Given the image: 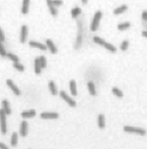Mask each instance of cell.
Wrapping results in <instances>:
<instances>
[{"instance_id": "cell-1", "label": "cell", "mask_w": 147, "mask_h": 149, "mask_svg": "<svg viewBox=\"0 0 147 149\" xmlns=\"http://www.w3.org/2000/svg\"><path fill=\"white\" fill-rule=\"evenodd\" d=\"M101 17H102V12L101 11H98L95 12L94 17H93V20H92V24H91V31L92 32H95L99 25H100V20H101Z\"/></svg>"}, {"instance_id": "cell-2", "label": "cell", "mask_w": 147, "mask_h": 149, "mask_svg": "<svg viewBox=\"0 0 147 149\" xmlns=\"http://www.w3.org/2000/svg\"><path fill=\"white\" fill-rule=\"evenodd\" d=\"M6 112L4 109H0V130L1 134L7 133V125H6Z\"/></svg>"}, {"instance_id": "cell-3", "label": "cell", "mask_w": 147, "mask_h": 149, "mask_svg": "<svg viewBox=\"0 0 147 149\" xmlns=\"http://www.w3.org/2000/svg\"><path fill=\"white\" fill-rule=\"evenodd\" d=\"M124 132L126 133H133V134H138V135H146V130L144 128H139V127H132V126H125L124 127Z\"/></svg>"}, {"instance_id": "cell-4", "label": "cell", "mask_w": 147, "mask_h": 149, "mask_svg": "<svg viewBox=\"0 0 147 149\" xmlns=\"http://www.w3.org/2000/svg\"><path fill=\"white\" fill-rule=\"evenodd\" d=\"M6 85L10 87V89H11V91L14 93V95H15V96H19V95L21 94L20 89H19V88L15 86V83H14V82H13L11 79H7V80H6Z\"/></svg>"}, {"instance_id": "cell-5", "label": "cell", "mask_w": 147, "mask_h": 149, "mask_svg": "<svg viewBox=\"0 0 147 149\" xmlns=\"http://www.w3.org/2000/svg\"><path fill=\"white\" fill-rule=\"evenodd\" d=\"M60 96H61V99H63V100H65V101H66L71 107H75V106H77V102H75V101H74L70 95H67V93H66V92L61 91V92H60Z\"/></svg>"}, {"instance_id": "cell-6", "label": "cell", "mask_w": 147, "mask_h": 149, "mask_svg": "<svg viewBox=\"0 0 147 149\" xmlns=\"http://www.w3.org/2000/svg\"><path fill=\"white\" fill-rule=\"evenodd\" d=\"M27 35H28V27L26 25L21 26V32H20V42L25 44L27 40Z\"/></svg>"}, {"instance_id": "cell-7", "label": "cell", "mask_w": 147, "mask_h": 149, "mask_svg": "<svg viewBox=\"0 0 147 149\" xmlns=\"http://www.w3.org/2000/svg\"><path fill=\"white\" fill-rule=\"evenodd\" d=\"M40 117L42 120H55V119L59 117V114L58 113H41Z\"/></svg>"}, {"instance_id": "cell-8", "label": "cell", "mask_w": 147, "mask_h": 149, "mask_svg": "<svg viewBox=\"0 0 147 149\" xmlns=\"http://www.w3.org/2000/svg\"><path fill=\"white\" fill-rule=\"evenodd\" d=\"M28 45L31 46V47H34V48H38V49H41V51H46V49H48L47 46H46V44L44 45V44L38 42V41H29Z\"/></svg>"}, {"instance_id": "cell-9", "label": "cell", "mask_w": 147, "mask_h": 149, "mask_svg": "<svg viewBox=\"0 0 147 149\" xmlns=\"http://www.w3.org/2000/svg\"><path fill=\"white\" fill-rule=\"evenodd\" d=\"M27 132H28V123L25 121V119H24V121L20 123V130H19V133H20L21 136H26L27 135Z\"/></svg>"}, {"instance_id": "cell-10", "label": "cell", "mask_w": 147, "mask_h": 149, "mask_svg": "<svg viewBox=\"0 0 147 149\" xmlns=\"http://www.w3.org/2000/svg\"><path fill=\"white\" fill-rule=\"evenodd\" d=\"M36 116V110L34 109H29V110H24L21 113V117L22 119H31Z\"/></svg>"}, {"instance_id": "cell-11", "label": "cell", "mask_w": 147, "mask_h": 149, "mask_svg": "<svg viewBox=\"0 0 147 149\" xmlns=\"http://www.w3.org/2000/svg\"><path fill=\"white\" fill-rule=\"evenodd\" d=\"M46 46H47V48L49 49V52H51L52 54H56V53H58V48L55 47V45L53 44L52 40L47 39V40H46Z\"/></svg>"}, {"instance_id": "cell-12", "label": "cell", "mask_w": 147, "mask_h": 149, "mask_svg": "<svg viewBox=\"0 0 147 149\" xmlns=\"http://www.w3.org/2000/svg\"><path fill=\"white\" fill-rule=\"evenodd\" d=\"M41 65H40V60H39V58H37L36 60H34V73L36 74H40L41 73Z\"/></svg>"}, {"instance_id": "cell-13", "label": "cell", "mask_w": 147, "mask_h": 149, "mask_svg": "<svg viewBox=\"0 0 147 149\" xmlns=\"http://www.w3.org/2000/svg\"><path fill=\"white\" fill-rule=\"evenodd\" d=\"M29 8V0H22V6H21V13L27 14Z\"/></svg>"}, {"instance_id": "cell-14", "label": "cell", "mask_w": 147, "mask_h": 149, "mask_svg": "<svg viewBox=\"0 0 147 149\" xmlns=\"http://www.w3.org/2000/svg\"><path fill=\"white\" fill-rule=\"evenodd\" d=\"M1 105H3V109L6 112V114L10 115V114L12 113V109H11V107H10L8 101H7V100H3V101H1Z\"/></svg>"}, {"instance_id": "cell-15", "label": "cell", "mask_w": 147, "mask_h": 149, "mask_svg": "<svg viewBox=\"0 0 147 149\" xmlns=\"http://www.w3.org/2000/svg\"><path fill=\"white\" fill-rule=\"evenodd\" d=\"M48 88H49V92L52 95H56L58 94V89H56V86L53 81H49L48 82Z\"/></svg>"}, {"instance_id": "cell-16", "label": "cell", "mask_w": 147, "mask_h": 149, "mask_svg": "<svg viewBox=\"0 0 147 149\" xmlns=\"http://www.w3.org/2000/svg\"><path fill=\"white\" fill-rule=\"evenodd\" d=\"M87 88H88V92L91 93V95L95 96V94H97V91H95V86H94V83H93L92 81H90V82L87 83Z\"/></svg>"}, {"instance_id": "cell-17", "label": "cell", "mask_w": 147, "mask_h": 149, "mask_svg": "<svg viewBox=\"0 0 147 149\" xmlns=\"http://www.w3.org/2000/svg\"><path fill=\"white\" fill-rule=\"evenodd\" d=\"M125 11H127V6H126V5H121V6L116 7V8L113 11V14L118 15V14H121V13H124Z\"/></svg>"}, {"instance_id": "cell-18", "label": "cell", "mask_w": 147, "mask_h": 149, "mask_svg": "<svg viewBox=\"0 0 147 149\" xmlns=\"http://www.w3.org/2000/svg\"><path fill=\"white\" fill-rule=\"evenodd\" d=\"M70 89H71V93L72 95H77V82L75 80H71L70 81Z\"/></svg>"}, {"instance_id": "cell-19", "label": "cell", "mask_w": 147, "mask_h": 149, "mask_svg": "<svg viewBox=\"0 0 147 149\" xmlns=\"http://www.w3.org/2000/svg\"><path fill=\"white\" fill-rule=\"evenodd\" d=\"M98 126L100 129L105 128V116L102 114H99V116H98Z\"/></svg>"}, {"instance_id": "cell-20", "label": "cell", "mask_w": 147, "mask_h": 149, "mask_svg": "<svg viewBox=\"0 0 147 149\" xmlns=\"http://www.w3.org/2000/svg\"><path fill=\"white\" fill-rule=\"evenodd\" d=\"M130 27H131L130 22H123V24L118 25V29H119V31H125V29H128Z\"/></svg>"}, {"instance_id": "cell-21", "label": "cell", "mask_w": 147, "mask_h": 149, "mask_svg": "<svg viewBox=\"0 0 147 149\" xmlns=\"http://www.w3.org/2000/svg\"><path fill=\"white\" fill-rule=\"evenodd\" d=\"M17 143H18V133L14 132V133L12 134V136H11V146H12V147H15Z\"/></svg>"}, {"instance_id": "cell-22", "label": "cell", "mask_w": 147, "mask_h": 149, "mask_svg": "<svg viewBox=\"0 0 147 149\" xmlns=\"http://www.w3.org/2000/svg\"><path fill=\"white\" fill-rule=\"evenodd\" d=\"M71 14H72V18H78V15L81 14V10L79 7H74L72 11H71Z\"/></svg>"}, {"instance_id": "cell-23", "label": "cell", "mask_w": 147, "mask_h": 149, "mask_svg": "<svg viewBox=\"0 0 147 149\" xmlns=\"http://www.w3.org/2000/svg\"><path fill=\"white\" fill-rule=\"evenodd\" d=\"M104 47H105L106 49H108L109 52H112V53H115V52H116V48H115V46H113L112 44L105 42V44H104Z\"/></svg>"}, {"instance_id": "cell-24", "label": "cell", "mask_w": 147, "mask_h": 149, "mask_svg": "<svg viewBox=\"0 0 147 149\" xmlns=\"http://www.w3.org/2000/svg\"><path fill=\"white\" fill-rule=\"evenodd\" d=\"M6 58H8L10 60H12L13 62H18V61H19V58H18L15 54H13V53H7V54H6Z\"/></svg>"}, {"instance_id": "cell-25", "label": "cell", "mask_w": 147, "mask_h": 149, "mask_svg": "<svg viewBox=\"0 0 147 149\" xmlns=\"http://www.w3.org/2000/svg\"><path fill=\"white\" fill-rule=\"evenodd\" d=\"M112 93H113V94H114L115 96H118V98H123V96H124L123 92L120 91V89H119V88H115V87H114V88L112 89Z\"/></svg>"}, {"instance_id": "cell-26", "label": "cell", "mask_w": 147, "mask_h": 149, "mask_svg": "<svg viewBox=\"0 0 147 149\" xmlns=\"http://www.w3.org/2000/svg\"><path fill=\"white\" fill-rule=\"evenodd\" d=\"M13 67H14L17 71H19V72H24V71H25V67H24L21 64H19V61H18V62H13Z\"/></svg>"}, {"instance_id": "cell-27", "label": "cell", "mask_w": 147, "mask_h": 149, "mask_svg": "<svg viewBox=\"0 0 147 149\" xmlns=\"http://www.w3.org/2000/svg\"><path fill=\"white\" fill-rule=\"evenodd\" d=\"M128 46H130L128 40H125V41H123V42H121V45H120V49H121L123 52H125V51L128 48Z\"/></svg>"}, {"instance_id": "cell-28", "label": "cell", "mask_w": 147, "mask_h": 149, "mask_svg": "<svg viewBox=\"0 0 147 149\" xmlns=\"http://www.w3.org/2000/svg\"><path fill=\"white\" fill-rule=\"evenodd\" d=\"M93 41H94L95 44H98V45H101V46H104V44L106 42L104 39L99 38V37H94V38H93Z\"/></svg>"}, {"instance_id": "cell-29", "label": "cell", "mask_w": 147, "mask_h": 149, "mask_svg": "<svg viewBox=\"0 0 147 149\" xmlns=\"http://www.w3.org/2000/svg\"><path fill=\"white\" fill-rule=\"evenodd\" d=\"M6 49H5V47H4V45H3V41L0 40V55L1 56H6Z\"/></svg>"}, {"instance_id": "cell-30", "label": "cell", "mask_w": 147, "mask_h": 149, "mask_svg": "<svg viewBox=\"0 0 147 149\" xmlns=\"http://www.w3.org/2000/svg\"><path fill=\"white\" fill-rule=\"evenodd\" d=\"M39 60H40V65H41V68H45V67L47 66L46 58H45V56H39Z\"/></svg>"}, {"instance_id": "cell-31", "label": "cell", "mask_w": 147, "mask_h": 149, "mask_svg": "<svg viewBox=\"0 0 147 149\" xmlns=\"http://www.w3.org/2000/svg\"><path fill=\"white\" fill-rule=\"evenodd\" d=\"M49 12H51V14H52L53 17H56V15H58V11H56L55 6H52V7H49Z\"/></svg>"}, {"instance_id": "cell-32", "label": "cell", "mask_w": 147, "mask_h": 149, "mask_svg": "<svg viewBox=\"0 0 147 149\" xmlns=\"http://www.w3.org/2000/svg\"><path fill=\"white\" fill-rule=\"evenodd\" d=\"M63 5V0H53V6L55 7H59Z\"/></svg>"}, {"instance_id": "cell-33", "label": "cell", "mask_w": 147, "mask_h": 149, "mask_svg": "<svg viewBox=\"0 0 147 149\" xmlns=\"http://www.w3.org/2000/svg\"><path fill=\"white\" fill-rule=\"evenodd\" d=\"M0 40H1L3 42L6 40V39H5V33H4V31H3L1 27H0Z\"/></svg>"}, {"instance_id": "cell-34", "label": "cell", "mask_w": 147, "mask_h": 149, "mask_svg": "<svg viewBox=\"0 0 147 149\" xmlns=\"http://www.w3.org/2000/svg\"><path fill=\"white\" fill-rule=\"evenodd\" d=\"M141 17H142V20H147V11H142Z\"/></svg>"}, {"instance_id": "cell-35", "label": "cell", "mask_w": 147, "mask_h": 149, "mask_svg": "<svg viewBox=\"0 0 147 149\" xmlns=\"http://www.w3.org/2000/svg\"><path fill=\"white\" fill-rule=\"evenodd\" d=\"M46 3H47V6H48V8L53 6V0H46Z\"/></svg>"}, {"instance_id": "cell-36", "label": "cell", "mask_w": 147, "mask_h": 149, "mask_svg": "<svg viewBox=\"0 0 147 149\" xmlns=\"http://www.w3.org/2000/svg\"><path fill=\"white\" fill-rule=\"evenodd\" d=\"M8 147L6 146V144H4L3 142H0V149H7Z\"/></svg>"}, {"instance_id": "cell-37", "label": "cell", "mask_w": 147, "mask_h": 149, "mask_svg": "<svg viewBox=\"0 0 147 149\" xmlns=\"http://www.w3.org/2000/svg\"><path fill=\"white\" fill-rule=\"evenodd\" d=\"M141 35H142V37H145V38H147V29H145V31H142V32H141Z\"/></svg>"}, {"instance_id": "cell-38", "label": "cell", "mask_w": 147, "mask_h": 149, "mask_svg": "<svg viewBox=\"0 0 147 149\" xmlns=\"http://www.w3.org/2000/svg\"><path fill=\"white\" fill-rule=\"evenodd\" d=\"M81 1H82V4H84V5H86V4H87V0H81Z\"/></svg>"}]
</instances>
